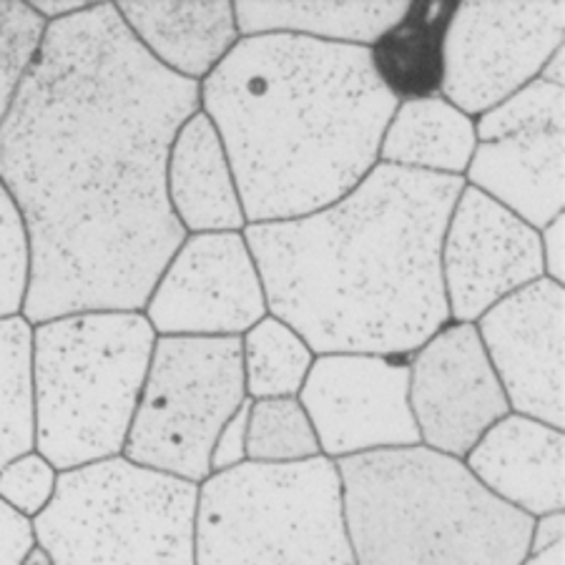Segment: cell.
<instances>
[{"instance_id": "4dcf8cb0", "label": "cell", "mask_w": 565, "mask_h": 565, "mask_svg": "<svg viewBox=\"0 0 565 565\" xmlns=\"http://www.w3.org/2000/svg\"><path fill=\"white\" fill-rule=\"evenodd\" d=\"M563 232H565V216L558 218L541 230V249H543V267L545 277L558 281H565V264H563Z\"/></svg>"}, {"instance_id": "d4e9b609", "label": "cell", "mask_w": 565, "mask_h": 565, "mask_svg": "<svg viewBox=\"0 0 565 565\" xmlns=\"http://www.w3.org/2000/svg\"><path fill=\"white\" fill-rule=\"evenodd\" d=\"M565 129V94L561 86H551L535 78L515 90L503 104L490 108L476 124L478 143L508 139V136L563 131Z\"/></svg>"}, {"instance_id": "52a82bcc", "label": "cell", "mask_w": 565, "mask_h": 565, "mask_svg": "<svg viewBox=\"0 0 565 565\" xmlns=\"http://www.w3.org/2000/svg\"><path fill=\"white\" fill-rule=\"evenodd\" d=\"M199 486L118 455L58 472L33 531L51 565H196Z\"/></svg>"}, {"instance_id": "30bf717a", "label": "cell", "mask_w": 565, "mask_h": 565, "mask_svg": "<svg viewBox=\"0 0 565 565\" xmlns=\"http://www.w3.org/2000/svg\"><path fill=\"white\" fill-rule=\"evenodd\" d=\"M297 399L315 427L319 452L334 462L420 445L405 358L317 354Z\"/></svg>"}, {"instance_id": "e575fe53", "label": "cell", "mask_w": 565, "mask_h": 565, "mask_svg": "<svg viewBox=\"0 0 565 565\" xmlns=\"http://www.w3.org/2000/svg\"><path fill=\"white\" fill-rule=\"evenodd\" d=\"M523 565H565V543H558L548 551L531 555Z\"/></svg>"}, {"instance_id": "7402d4cb", "label": "cell", "mask_w": 565, "mask_h": 565, "mask_svg": "<svg viewBox=\"0 0 565 565\" xmlns=\"http://www.w3.org/2000/svg\"><path fill=\"white\" fill-rule=\"evenodd\" d=\"M242 362L249 399L297 397L315 352L291 327L267 315L242 334Z\"/></svg>"}, {"instance_id": "9c48e42d", "label": "cell", "mask_w": 565, "mask_h": 565, "mask_svg": "<svg viewBox=\"0 0 565 565\" xmlns=\"http://www.w3.org/2000/svg\"><path fill=\"white\" fill-rule=\"evenodd\" d=\"M565 39V3L465 0L445 29L440 96L482 116L531 84Z\"/></svg>"}, {"instance_id": "9a60e30c", "label": "cell", "mask_w": 565, "mask_h": 565, "mask_svg": "<svg viewBox=\"0 0 565 565\" xmlns=\"http://www.w3.org/2000/svg\"><path fill=\"white\" fill-rule=\"evenodd\" d=\"M488 493L531 518L563 513L565 435L533 417L510 413L462 460Z\"/></svg>"}, {"instance_id": "ba28073f", "label": "cell", "mask_w": 565, "mask_h": 565, "mask_svg": "<svg viewBox=\"0 0 565 565\" xmlns=\"http://www.w3.org/2000/svg\"><path fill=\"white\" fill-rule=\"evenodd\" d=\"M244 399L242 337H157L121 455L202 486L216 435Z\"/></svg>"}, {"instance_id": "3957f363", "label": "cell", "mask_w": 565, "mask_h": 565, "mask_svg": "<svg viewBox=\"0 0 565 565\" xmlns=\"http://www.w3.org/2000/svg\"><path fill=\"white\" fill-rule=\"evenodd\" d=\"M247 224L340 202L380 163L397 102L370 49L302 35H247L199 84Z\"/></svg>"}, {"instance_id": "2e32d148", "label": "cell", "mask_w": 565, "mask_h": 565, "mask_svg": "<svg viewBox=\"0 0 565 565\" xmlns=\"http://www.w3.org/2000/svg\"><path fill=\"white\" fill-rule=\"evenodd\" d=\"M468 181L541 232L565 206V134L537 131L478 143Z\"/></svg>"}, {"instance_id": "cb8c5ba5", "label": "cell", "mask_w": 565, "mask_h": 565, "mask_svg": "<svg viewBox=\"0 0 565 565\" xmlns=\"http://www.w3.org/2000/svg\"><path fill=\"white\" fill-rule=\"evenodd\" d=\"M319 452L315 427L297 397L252 399L247 423V462L289 465Z\"/></svg>"}, {"instance_id": "e0dca14e", "label": "cell", "mask_w": 565, "mask_h": 565, "mask_svg": "<svg viewBox=\"0 0 565 565\" xmlns=\"http://www.w3.org/2000/svg\"><path fill=\"white\" fill-rule=\"evenodd\" d=\"M126 29L153 61L189 81H204L239 41L230 0H184V3H114Z\"/></svg>"}, {"instance_id": "d6a6232c", "label": "cell", "mask_w": 565, "mask_h": 565, "mask_svg": "<svg viewBox=\"0 0 565 565\" xmlns=\"http://www.w3.org/2000/svg\"><path fill=\"white\" fill-rule=\"evenodd\" d=\"M35 13H39L45 23L61 21V18L76 15L86 11L94 3H86V0H61V3H49V0H39V3H29Z\"/></svg>"}, {"instance_id": "83f0119b", "label": "cell", "mask_w": 565, "mask_h": 565, "mask_svg": "<svg viewBox=\"0 0 565 565\" xmlns=\"http://www.w3.org/2000/svg\"><path fill=\"white\" fill-rule=\"evenodd\" d=\"M58 470L41 452L18 455L0 468V500L25 518H39L56 495Z\"/></svg>"}, {"instance_id": "1f68e13d", "label": "cell", "mask_w": 565, "mask_h": 565, "mask_svg": "<svg viewBox=\"0 0 565 565\" xmlns=\"http://www.w3.org/2000/svg\"><path fill=\"white\" fill-rule=\"evenodd\" d=\"M565 533V513H548L541 518H533V533H531V555L553 548V545L563 543Z\"/></svg>"}, {"instance_id": "836d02e7", "label": "cell", "mask_w": 565, "mask_h": 565, "mask_svg": "<svg viewBox=\"0 0 565 565\" xmlns=\"http://www.w3.org/2000/svg\"><path fill=\"white\" fill-rule=\"evenodd\" d=\"M565 49L561 45L558 51L553 53V56L545 61V66L537 73V78L545 81V84L551 86H561L563 88V81H565Z\"/></svg>"}, {"instance_id": "7a4b0ae2", "label": "cell", "mask_w": 565, "mask_h": 565, "mask_svg": "<svg viewBox=\"0 0 565 565\" xmlns=\"http://www.w3.org/2000/svg\"><path fill=\"white\" fill-rule=\"evenodd\" d=\"M462 186L377 163L315 214L247 224L267 312L315 354L413 358L450 324L440 252Z\"/></svg>"}, {"instance_id": "4fadbf2b", "label": "cell", "mask_w": 565, "mask_h": 565, "mask_svg": "<svg viewBox=\"0 0 565 565\" xmlns=\"http://www.w3.org/2000/svg\"><path fill=\"white\" fill-rule=\"evenodd\" d=\"M450 319L476 324L490 307L545 277L541 232L465 184L440 252Z\"/></svg>"}, {"instance_id": "44dd1931", "label": "cell", "mask_w": 565, "mask_h": 565, "mask_svg": "<svg viewBox=\"0 0 565 565\" xmlns=\"http://www.w3.org/2000/svg\"><path fill=\"white\" fill-rule=\"evenodd\" d=\"M455 6L409 3L407 13L370 45L372 68L397 104L440 94L443 41Z\"/></svg>"}, {"instance_id": "277c9868", "label": "cell", "mask_w": 565, "mask_h": 565, "mask_svg": "<svg viewBox=\"0 0 565 565\" xmlns=\"http://www.w3.org/2000/svg\"><path fill=\"white\" fill-rule=\"evenodd\" d=\"M354 565H523L533 518L425 445L337 460Z\"/></svg>"}, {"instance_id": "8fae6325", "label": "cell", "mask_w": 565, "mask_h": 565, "mask_svg": "<svg viewBox=\"0 0 565 565\" xmlns=\"http://www.w3.org/2000/svg\"><path fill=\"white\" fill-rule=\"evenodd\" d=\"M267 315L242 232L186 236L146 302L157 337H242Z\"/></svg>"}, {"instance_id": "5b68a950", "label": "cell", "mask_w": 565, "mask_h": 565, "mask_svg": "<svg viewBox=\"0 0 565 565\" xmlns=\"http://www.w3.org/2000/svg\"><path fill=\"white\" fill-rule=\"evenodd\" d=\"M153 342L141 312H78L33 324L35 452L58 472L118 458Z\"/></svg>"}, {"instance_id": "f546056e", "label": "cell", "mask_w": 565, "mask_h": 565, "mask_svg": "<svg viewBox=\"0 0 565 565\" xmlns=\"http://www.w3.org/2000/svg\"><path fill=\"white\" fill-rule=\"evenodd\" d=\"M35 548L33 521L0 500V565H23Z\"/></svg>"}, {"instance_id": "ffe728a7", "label": "cell", "mask_w": 565, "mask_h": 565, "mask_svg": "<svg viewBox=\"0 0 565 565\" xmlns=\"http://www.w3.org/2000/svg\"><path fill=\"white\" fill-rule=\"evenodd\" d=\"M405 0L387 3H267L239 0L234 18L239 39L247 35H302L324 43H348L370 49L407 13Z\"/></svg>"}, {"instance_id": "d6986e66", "label": "cell", "mask_w": 565, "mask_h": 565, "mask_svg": "<svg viewBox=\"0 0 565 565\" xmlns=\"http://www.w3.org/2000/svg\"><path fill=\"white\" fill-rule=\"evenodd\" d=\"M476 124L450 102L437 96L399 102L380 143V163L462 177L476 151Z\"/></svg>"}, {"instance_id": "603a6c76", "label": "cell", "mask_w": 565, "mask_h": 565, "mask_svg": "<svg viewBox=\"0 0 565 565\" xmlns=\"http://www.w3.org/2000/svg\"><path fill=\"white\" fill-rule=\"evenodd\" d=\"M29 319H0V468L35 450Z\"/></svg>"}, {"instance_id": "f1b7e54d", "label": "cell", "mask_w": 565, "mask_h": 565, "mask_svg": "<svg viewBox=\"0 0 565 565\" xmlns=\"http://www.w3.org/2000/svg\"><path fill=\"white\" fill-rule=\"evenodd\" d=\"M249 405L252 399L247 397L242 407L224 423L222 430L216 435V443L212 448V472H224L232 468H239L242 462H247V423H249Z\"/></svg>"}, {"instance_id": "484cf974", "label": "cell", "mask_w": 565, "mask_h": 565, "mask_svg": "<svg viewBox=\"0 0 565 565\" xmlns=\"http://www.w3.org/2000/svg\"><path fill=\"white\" fill-rule=\"evenodd\" d=\"M49 23L29 3L0 0V124L18 96V88L29 76Z\"/></svg>"}, {"instance_id": "4316f807", "label": "cell", "mask_w": 565, "mask_h": 565, "mask_svg": "<svg viewBox=\"0 0 565 565\" xmlns=\"http://www.w3.org/2000/svg\"><path fill=\"white\" fill-rule=\"evenodd\" d=\"M29 271V234L11 194L0 184V319L21 315Z\"/></svg>"}, {"instance_id": "7c38bea8", "label": "cell", "mask_w": 565, "mask_h": 565, "mask_svg": "<svg viewBox=\"0 0 565 565\" xmlns=\"http://www.w3.org/2000/svg\"><path fill=\"white\" fill-rule=\"evenodd\" d=\"M409 362V409L420 445L465 460L498 420L510 415L476 324H445Z\"/></svg>"}, {"instance_id": "6da1fadb", "label": "cell", "mask_w": 565, "mask_h": 565, "mask_svg": "<svg viewBox=\"0 0 565 565\" xmlns=\"http://www.w3.org/2000/svg\"><path fill=\"white\" fill-rule=\"evenodd\" d=\"M199 84L153 61L114 3L45 29L0 124V184L29 234L21 317L141 312L184 244L167 194Z\"/></svg>"}, {"instance_id": "8992f818", "label": "cell", "mask_w": 565, "mask_h": 565, "mask_svg": "<svg viewBox=\"0 0 565 565\" xmlns=\"http://www.w3.org/2000/svg\"><path fill=\"white\" fill-rule=\"evenodd\" d=\"M196 565H354L337 462H242L199 486Z\"/></svg>"}, {"instance_id": "5bb4252c", "label": "cell", "mask_w": 565, "mask_h": 565, "mask_svg": "<svg viewBox=\"0 0 565 565\" xmlns=\"http://www.w3.org/2000/svg\"><path fill=\"white\" fill-rule=\"evenodd\" d=\"M476 327L505 390L510 413L563 430V285L548 277L537 279L490 307Z\"/></svg>"}, {"instance_id": "ac0fdd59", "label": "cell", "mask_w": 565, "mask_h": 565, "mask_svg": "<svg viewBox=\"0 0 565 565\" xmlns=\"http://www.w3.org/2000/svg\"><path fill=\"white\" fill-rule=\"evenodd\" d=\"M167 194L184 232H244L247 226L230 157L202 108L186 118L171 143Z\"/></svg>"}]
</instances>
